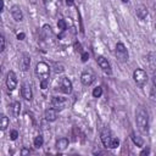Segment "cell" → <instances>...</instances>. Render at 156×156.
I'll return each instance as SVG.
<instances>
[{
    "label": "cell",
    "instance_id": "cell-1",
    "mask_svg": "<svg viewBox=\"0 0 156 156\" xmlns=\"http://www.w3.org/2000/svg\"><path fill=\"white\" fill-rule=\"evenodd\" d=\"M136 122H137V126L138 128L142 130V132H146L148 130V126H149V116H148V112L143 109V107H139L138 111H137V115H136Z\"/></svg>",
    "mask_w": 156,
    "mask_h": 156
},
{
    "label": "cell",
    "instance_id": "cell-2",
    "mask_svg": "<svg viewBox=\"0 0 156 156\" xmlns=\"http://www.w3.org/2000/svg\"><path fill=\"white\" fill-rule=\"evenodd\" d=\"M101 142L106 148H110V149H116L120 145V140L111 136V132L107 128H105L101 132Z\"/></svg>",
    "mask_w": 156,
    "mask_h": 156
},
{
    "label": "cell",
    "instance_id": "cell-3",
    "mask_svg": "<svg viewBox=\"0 0 156 156\" xmlns=\"http://www.w3.org/2000/svg\"><path fill=\"white\" fill-rule=\"evenodd\" d=\"M35 75L40 79H48V77L50 75V67L45 62H39L35 66Z\"/></svg>",
    "mask_w": 156,
    "mask_h": 156
},
{
    "label": "cell",
    "instance_id": "cell-4",
    "mask_svg": "<svg viewBox=\"0 0 156 156\" xmlns=\"http://www.w3.org/2000/svg\"><path fill=\"white\" fill-rule=\"evenodd\" d=\"M133 78H134V82L140 87H143L148 83V75L144 70H140V69H137L133 72Z\"/></svg>",
    "mask_w": 156,
    "mask_h": 156
},
{
    "label": "cell",
    "instance_id": "cell-5",
    "mask_svg": "<svg viewBox=\"0 0 156 156\" xmlns=\"http://www.w3.org/2000/svg\"><path fill=\"white\" fill-rule=\"evenodd\" d=\"M116 55L123 62H126L128 60V51H127L123 43H117L116 44Z\"/></svg>",
    "mask_w": 156,
    "mask_h": 156
},
{
    "label": "cell",
    "instance_id": "cell-6",
    "mask_svg": "<svg viewBox=\"0 0 156 156\" xmlns=\"http://www.w3.org/2000/svg\"><path fill=\"white\" fill-rule=\"evenodd\" d=\"M95 81V76L90 70H87L81 75V82L83 85H90Z\"/></svg>",
    "mask_w": 156,
    "mask_h": 156
},
{
    "label": "cell",
    "instance_id": "cell-7",
    "mask_svg": "<svg viewBox=\"0 0 156 156\" xmlns=\"http://www.w3.org/2000/svg\"><path fill=\"white\" fill-rule=\"evenodd\" d=\"M21 95L25 100L31 101L33 98V92H32V87L29 83H23L21 88Z\"/></svg>",
    "mask_w": 156,
    "mask_h": 156
},
{
    "label": "cell",
    "instance_id": "cell-8",
    "mask_svg": "<svg viewBox=\"0 0 156 156\" xmlns=\"http://www.w3.org/2000/svg\"><path fill=\"white\" fill-rule=\"evenodd\" d=\"M59 88L60 90L63 93V94H70L72 92V82L69 79V78H61L60 81V84H59Z\"/></svg>",
    "mask_w": 156,
    "mask_h": 156
},
{
    "label": "cell",
    "instance_id": "cell-9",
    "mask_svg": "<svg viewBox=\"0 0 156 156\" xmlns=\"http://www.w3.org/2000/svg\"><path fill=\"white\" fill-rule=\"evenodd\" d=\"M6 87L10 92L15 90V88L17 87V77H16V73L14 71H10L8 73V77H6Z\"/></svg>",
    "mask_w": 156,
    "mask_h": 156
},
{
    "label": "cell",
    "instance_id": "cell-10",
    "mask_svg": "<svg viewBox=\"0 0 156 156\" xmlns=\"http://www.w3.org/2000/svg\"><path fill=\"white\" fill-rule=\"evenodd\" d=\"M96 62L99 65V67L107 75H111V66H110V62L107 61V59H105L104 56H98L96 59Z\"/></svg>",
    "mask_w": 156,
    "mask_h": 156
},
{
    "label": "cell",
    "instance_id": "cell-11",
    "mask_svg": "<svg viewBox=\"0 0 156 156\" xmlns=\"http://www.w3.org/2000/svg\"><path fill=\"white\" fill-rule=\"evenodd\" d=\"M29 66H31V56L28 54H26V53L22 54V57L20 60V67H21V70L23 71V72H26L29 69Z\"/></svg>",
    "mask_w": 156,
    "mask_h": 156
},
{
    "label": "cell",
    "instance_id": "cell-12",
    "mask_svg": "<svg viewBox=\"0 0 156 156\" xmlns=\"http://www.w3.org/2000/svg\"><path fill=\"white\" fill-rule=\"evenodd\" d=\"M51 105H53V107L56 109V110H62V109H65V106H66V99H63V98H61V96H55V98H53V100H51Z\"/></svg>",
    "mask_w": 156,
    "mask_h": 156
},
{
    "label": "cell",
    "instance_id": "cell-13",
    "mask_svg": "<svg viewBox=\"0 0 156 156\" xmlns=\"http://www.w3.org/2000/svg\"><path fill=\"white\" fill-rule=\"evenodd\" d=\"M11 15H12L14 20L17 21V22H21L22 20H23V14H22V10L18 5H14L11 8Z\"/></svg>",
    "mask_w": 156,
    "mask_h": 156
},
{
    "label": "cell",
    "instance_id": "cell-14",
    "mask_svg": "<svg viewBox=\"0 0 156 156\" xmlns=\"http://www.w3.org/2000/svg\"><path fill=\"white\" fill-rule=\"evenodd\" d=\"M56 109H48L47 111H45V115H44V117H45V120L47 121H49V122H54L56 118H57V112H56Z\"/></svg>",
    "mask_w": 156,
    "mask_h": 156
},
{
    "label": "cell",
    "instance_id": "cell-15",
    "mask_svg": "<svg viewBox=\"0 0 156 156\" xmlns=\"http://www.w3.org/2000/svg\"><path fill=\"white\" fill-rule=\"evenodd\" d=\"M56 149L59 150V151H63V150H66L67 149V146H69V139L67 138H60L57 142H56Z\"/></svg>",
    "mask_w": 156,
    "mask_h": 156
},
{
    "label": "cell",
    "instance_id": "cell-16",
    "mask_svg": "<svg viewBox=\"0 0 156 156\" xmlns=\"http://www.w3.org/2000/svg\"><path fill=\"white\" fill-rule=\"evenodd\" d=\"M51 35H53V29H51V27H50L49 25L43 26V28H41V38L48 39V38L51 37Z\"/></svg>",
    "mask_w": 156,
    "mask_h": 156
},
{
    "label": "cell",
    "instance_id": "cell-17",
    "mask_svg": "<svg viewBox=\"0 0 156 156\" xmlns=\"http://www.w3.org/2000/svg\"><path fill=\"white\" fill-rule=\"evenodd\" d=\"M137 16H138L140 20L146 18V16H148V9H146L145 6H139V8H137Z\"/></svg>",
    "mask_w": 156,
    "mask_h": 156
},
{
    "label": "cell",
    "instance_id": "cell-18",
    "mask_svg": "<svg viewBox=\"0 0 156 156\" xmlns=\"http://www.w3.org/2000/svg\"><path fill=\"white\" fill-rule=\"evenodd\" d=\"M20 112H21V104H20V101H15L12 104V114L15 117H17L20 115Z\"/></svg>",
    "mask_w": 156,
    "mask_h": 156
},
{
    "label": "cell",
    "instance_id": "cell-19",
    "mask_svg": "<svg viewBox=\"0 0 156 156\" xmlns=\"http://www.w3.org/2000/svg\"><path fill=\"white\" fill-rule=\"evenodd\" d=\"M9 127V118L5 115H2V118H0V128L2 130H5Z\"/></svg>",
    "mask_w": 156,
    "mask_h": 156
},
{
    "label": "cell",
    "instance_id": "cell-20",
    "mask_svg": "<svg viewBox=\"0 0 156 156\" xmlns=\"http://www.w3.org/2000/svg\"><path fill=\"white\" fill-rule=\"evenodd\" d=\"M33 144H34V146H35L37 149L41 148L43 144H44V139H43V137H41V136H37L35 139H34V142H33Z\"/></svg>",
    "mask_w": 156,
    "mask_h": 156
},
{
    "label": "cell",
    "instance_id": "cell-21",
    "mask_svg": "<svg viewBox=\"0 0 156 156\" xmlns=\"http://www.w3.org/2000/svg\"><path fill=\"white\" fill-rule=\"evenodd\" d=\"M101 95H102V88H101V87L94 88V90H93V96H94V98H100Z\"/></svg>",
    "mask_w": 156,
    "mask_h": 156
},
{
    "label": "cell",
    "instance_id": "cell-22",
    "mask_svg": "<svg viewBox=\"0 0 156 156\" xmlns=\"http://www.w3.org/2000/svg\"><path fill=\"white\" fill-rule=\"evenodd\" d=\"M132 140L134 142V144H137V146H142L143 145V140L139 137H137L136 134H132Z\"/></svg>",
    "mask_w": 156,
    "mask_h": 156
},
{
    "label": "cell",
    "instance_id": "cell-23",
    "mask_svg": "<svg viewBox=\"0 0 156 156\" xmlns=\"http://www.w3.org/2000/svg\"><path fill=\"white\" fill-rule=\"evenodd\" d=\"M5 45H6V41H5V37L2 34L0 35V51H4L5 50Z\"/></svg>",
    "mask_w": 156,
    "mask_h": 156
},
{
    "label": "cell",
    "instance_id": "cell-24",
    "mask_svg": "<svg viewBox=\"0 0 156 156\" xmlns=\"http://www.w3.org/2000/svg\"><path fill=\"white\" fill-rule=\"evenodd\" d=\"M57 27H59V29H61V31H65L66 28H67V25H66L65 20H59V22H57Z\"/></svg>",
    "mask_w": 156,
    "mask_h": 156
},
{
    "label": "cell",
    "instance_id": "cell-25",
    "mask_svg": "<svg viewBox=\"0 0 156 156\" xmlns=\"http://www.w3.org/2000/svg\"><path fill=\"white\" fill-rule=\"evenodd\" d=\"M55 73H62L65 71V66L62 63H59V65H55Z\"/></svg>",
    "mask_w": 156,
    "mask_h": 156
},
{
    "label": "cell",
    "instance_id": "cell-26",
    "mask_svg": "<svg viewBox=\"0 0 156 156\" xmlns=\"http://www.w3.org/2000/svg\"><path fill=\"white\" fill-rule=\"evenodd\" d=\"M48 84H49V79H40V88L43 90H45L48 88Z\"/></svg>",
    "mask_w": 156,
    "mask_h": 156
},
{
    "label": "cell",
    "instance_id": "cell-27",
    "mask_svg": "<svg viewBox=\"0 0 156 156\" xmlns=\"http://www.w3.org/2000/svg\"><path fill=\"white\" fill-rule=\"evenodd\" d=\"M17 138H18V132L15 130V129L11 130V133H10V139H11V140H16Z\"/></svg>",
    "mask_w": 156,
    "mask_h": 156
},
{
    "label": "cell",
    "instance_id": "cell-28",
    "mask_svg": "<svg viewBox=\"0 0 156 156\" xmlns=\"http://www.w3.org/2000/svg\"><path fill=\"white\" fill-rule=\"evenodd\" d=\"M81 59H82V62H87L88 59H89V54L85 53V51H83V53L81 54Z\"/></svg>",
    "mask_w": 156,
    "mask_h": 156
},
{
    "label": "cell",
    "instance_id": "cell-29",
    "mask_svg": "<svg viewBox=\"0 0 156 156\" xmlns=\"http://www.w3.org/2000/svg\"><path fill=\"white\" fill-rule=\"evenodd\" d=\"M149 154H150V149H149V148H145V149L140 152V155H142V156H143V155H149Z\"/></svg>",
    "mask_w": 156,
    "mask_h": 156
},
{
    "label": "cell",
    "instance_id": "cell-30",
    "mask_svg": "<svg viewBox=\"0 0 156 156\" xmlns=\"http://www.w3.org/2000/svg\"><path fill=\"white\" fill-rule=\"evenodd\" d=\"M25 37H26L25 33H18V34H17V39H18V40H23Z\"/></svg>",
    "mask_w": 156,
    "mask_h": 156
},
{
    "label": "cell",
    "instance_id": "cell-31",
    "mask_svg": "<svg viewBox=\"0 0 156 156\" xmlns=\"http://www.w3.org/2000/svg\"><path fill=\"white\" fill-rule=\"evenodd\" d=\"M73 3H75V0H66V4H67L69 6L73 5Z\"/></svg>",
    "mask_w": 156,
    "mask_h": 156
},
{
    "label": "cell",
    "instance_id": "cell-32",
    "mask_svg": "<svg viewBox=\"0 0 156 156\" xmlns=\"http://www.w3.org/2000/svg\"><path fill=\"white\" fill-rule=\"evenodd\" d=\"M26 154H29V150H27V149H23L21 151V155H26Z\"/></svg>",
    "mask_w": 156,
    "mask_h": 156
},
{
    "label": "cell",
    "instance_id": "cell-33",
    "mask_svg": "<svg viewBox=\"0 0 156 156\" xmlns=\"http://www.w3.org/2000/svg\"><path fill=\"white\" fill-rule=\"evenodd\" d=\"M152 79H154V84H155V87H156V71L154 72V77H152Z\"/></svg>",
    "mask_w": 156,
    "mask_h": 156
},
{
    "label": "cell",
    "instance_id": "cell-34",
    "mask_svg": "<svg viewBox=\"0 0 156 156\" xmlns=\"http://www.w3.org/2000/svg\"><path fill=\"white\" fill-rule=\"evenodd\" d=\"M4 8H5V4H4V0H2V11H4Z\"/></svg>",
    "mask_w": 156,
    "mask_h": 156
},
{
    "label": "cell",
    "instance_id": "cell-35",
    "mask_svg": "<svg viewBox=\"0 0 156 156\" xmlns=\"http://www.w3.org/2000/svg\"><path fill=\"white\" fill-rule=\"evenodd\" d=\"M152 94H154V96L156 98V87H155V88L152 89Z\"/></svg>",
    "mask_w": 156,
    "mask_h": 156
},
{
    "label": "cell",
    "instance_id": "cell-36",
    "mask_svg": "<svg viewBox=\"0 0 156 156\" xmlns=\"http://www.w3.org/2000/svg\"><path fill=\"white\" fill-rule=\"evenodd\" d=\"M122 2H123V3H128V0H122Z\"/></svg>",
    "mask_w": 156,
    "mask_h": 156
}]
</instances>
